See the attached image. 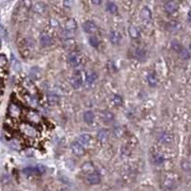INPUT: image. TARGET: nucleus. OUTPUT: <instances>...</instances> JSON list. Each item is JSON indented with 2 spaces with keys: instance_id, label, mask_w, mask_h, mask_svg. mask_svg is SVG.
<instances>
[{
  "instance_id": "nucleus-1",
  "label": "nucleus",
  "mask_w": 191,
  "mask_h": 191,
  "mask_svg": "<svg viewBox=\"0 0 191 191\" xmlns=\"http://www.w3.org/2000/svg\"><path fill=\"white\" fill-rule=\"evenodd\" d=\"M7 65H8V59L6 56L0 54V96L2 95L3 88H4V78Z\"/></svg>"
},
{
  "instance_id": "nucleus-2",
  "label": "nucleus",
  "mask_w": 191,
  "mask_h": 191,
  "mask_svg": "<svg viewBox=\"0 0 191 191\" xmlns=\"http://www.w3.org/2000/svg\"><path fill=\"white\" fill-rule=\"evenodd\" d=\"M21 107L14 101H11L8 105V112H7V115L8 117L11 118L12 120H16V118H18L21 115Z\"/></svg>"
},
{
  "instance_id": "nucleus-3",
  "label": "nucleus",
  "mask_w": 191,
  "mask_h": 191,
  "mask_svg": "<svg viewBox=\"0 0 191 191\" xmlns=\"http://www.w3.org/2000/svg\"><path fill=\"white\" fill-rule=\"evenodd\" d=\"M20 130L28 138H35L37 136V132L35 127H34L33 124L27 123V122H24V123L20 125Z\"/></svg>"
},
{
  "instance_id": "nucleus-4",
  "label": "nucleus",
  "mask_w": 191,
  "mask_h": 191,
  "mask_svg": "<svg viewBox=\"0 0 191 191\" xmlns=\"http://www.w3.org/2000/svg\"><path fill=\"white\" fill-rule=\"evenodd\" d=\"M68 62L70 63L71 66L73 67H78L81 64L82 62V56L78 52H72L68 56Z\"/></svg>"
},
{
  "instance_id": "nucleus-5",
  "label": "nucleus",
  "mask_w": 191,
  "mask_h": 191,
  "mask_svg": "<svg viewBox=\"0 0 191 191\" xmlns=\"http://www.w3.org/2000/svg\"><path fill=\"white\" fill-rule=\"evenodd\" d=\"M82 75L79 71H77L75 72L72 75V78L70 79V83H71V86L73 87L74 89H78L81 87L82 85Z\"/></svg>"
},
{
  "instance_id": "nucleus-6",
  "label": "nucleus",
  "mask_w": 191,
  "mask_h": 191,
  "mask_svg": "<svg viewBox=\"0 0 191 191\" xmlns=\"http://www.w3.org/2000/svg\"><path fill=\"white\" fill-rule=\"evenodd\" d=\"M78 142L83 147H91L94 144V139L89 134H81L78 138Z\"/></svg>"
},
{
  "instance_id": "nucleus-7",
  "label": "nucleus",
  "mask_w": 191,
  "mask_h": 191,
  "mask_svg": "<svg viewBox=\"0 0 191 191\" xmlns=\"http://www.w3.org/2000/svg\"><path fill=\"white\" fill-rule=\"evenodd\" d=\"M82 27H83V30L85 31V33L90 34V35L96 34L97 32H98V27H97V25L95 24L94 21H91V20L85 21L83 25H82Z\"/></svg>"
},
{
  "instance_id": "nucleus-8",
  "label": "nucleus",
  "mask_w": 191,
  "mask_h": 191,
  "mask_svg": "<svg viewBox=\"0 0 191 191\" xmlns=\"http://www.w3.org/2000/svg\"><path fill=\"white\" fill-rule=\"evenodd\" d=\"M71 150L75 156H78V157L83 156L84 153H85L84 147L82 146L78 142H74L71 143Z\"/></svg>"
},
{
  "instance_id": "nucleus-9",
  "label": "nucleus",
  "mask_w": 191,
  "mask_h": 191,
  "mask_svg": "<svg viewBox=\"0 0 191 191\" xmlns=\"http://www.w3.org/2000/svg\"><path fill=\"white\" fill-rule=\"evenodd\" d=\"M140 19H142L144 23H149L151 22V20H152V12H151V10L147 8V7H144V8H142L140 10Z\"/></svg>"
},
{
  "instance_id": "nucleus-10",
  "label": "nucleus",
  "mask_w": 191,
  "mask_h": 191,
  "mask_svg": "<svg viewBox=\"0 0 191 191\" xmlns=\"http://www.w3.org/2000/svg\"><path fill=\"white\" fill-rule=\"evenodd\" d=\"M111 132L109 129L107 128H101L100 130H99L98 134H97V139L99 140L100 142H106L110 138Z\"/></svg>"
},
{
  "instance_id": "nucleus-11",
  "label": "nucleus",
  "mask_w": 191,
  "mask_h": 191,
  "mask_svg": "<svg viewBox=\"0 0 191 191\" xmlns=\"http://www.w3.org/2000/svg\"><path fill=\"white\" fill-rule=\"evenodd\" d=\"M32 10L34 11L35 13H38V14H42L46 12L47 10V6L44 2H40V1H37V2H34L32 3Z\"/></svg>"
},
{
  "instance_id": "nucleus-12",
  "label": "nucleus",
  "mask_w": 191,
  "mask_h": 191,
  "mask_svg": "<svg viewBox=\"0 0 191 191\" xmlns=\"http://www.w3.org/2000/svg\"><path fill=\"white\" fill-rule=\"evenodd\" d=\"M39 43H40V45H41L42 47H44V48H47V47H50L51 45H53L54 40H53V38L50 37L49 35L42 34V35H40V37H39Z\"/></svg>"
},
{
  "instance_id": "nucleus-13",
  "label": "nucleus",
  "mask_w": 191,
  "mask_h": 191,
  "mask_svg": "<svg viewBox=\"0 0 191 191\" xmlns=\"http://www.w3.org/2000/svg\"><path fill=\"white\" fill-rule=\"evenodd\" d=\"M64 28L67 32H74L78 29V23L74 18H68L64 22Z\"/></svg>"
},
{
  "instance_id": "nucleus-14",
  "label": "nucleus",
  "mask_w": 191,
  "mask_h": 191,
  "mask_svg": "<svg viewBox=\"0 0 191 191\" xmlns=\"http://www.w3.org/2000/svg\"><path fill=\"white\" fill-rule=\"evenodd\" d=\"M87 182L90 185H99L101 182V177H100L99 173L98 172H94L92 174H90L87 176Z\"/></svg>"
},
{
  "instance_id": "nucleus-15",
  "label": "nucleus",
  "mask_w": 191,
  "mask_h": 191,
  "mask_svg": "<svg viewBox=\"0 0 191 191\" xmlns=\"http://www.w3.org/2000/svg\"><path fill=\"white\" fill-rule=\"evenodd\" d=\"M179 8V4L176 1H167L164 4V10L167 13H173Z\"/></svg>"
},
{
  "instance_id": "nucleus-16",
  "label": "nucleus",
  "mask_w": 191,
  "mask_h": 191,
  "mask_svg": "<svg viewBox=\"0 0 191 191\" xmlns=\"http://www.w3.org/2000/svg\"><path fill=\"white\" fill-rule=\"evenodd\" d=\"M27 118H28V121H29L28 123H30V124H32V123H37V122H39V121H40V120H41L40 116H39L37 113H35V111H33V110L29 111V113L27 115Z\"/></svg>"
},
{
  "instance_id": "nucleus-17",
  "label": "nucleus",
  "mask_w": 191,
  "mask_h": 191,
  "mask_svg": "<svg viewBox=\"0 0 191 191\" xmlns=\"http://www.w3.org/2000/svg\"><path fill=\"white\" fill-rule=\"evenodd\" d=\"M24 99L26 100V102L29 106L31 108H35L37 106V99H35V97L34 95H32V94H26V95L24 96Z\"/></svg>"
},
{
  "instance_id": "nucleus-18",
  "label": "nucleus",
  "mask_w": 191,
  "mask_h": 191,
  "mask_svg": "<svg viewBox=\"0 0 191 191\" xmlns=\"http://www.w3.org/2000/svg\"><path fill=\"white\" fill-rule=\"evenodd\" d=\"M109 39L113 44L117 45L121 40V35L118 33V31H112V32H110V34H109Z\"/></svg>"
},
{
  "instance_id": "nucleus-19",
  "label": "nucleus",
  "mask_w": 191,
  "mask_h": 191,
  "mask_svg": "<svg viewBox=\"0 0 191 191\" xmlns=\"http://www.w3.org/2000/svg\"><path fill=\"white\" fill-rule=\"evenodd\" d=\"M81 170L83 171L85 174L90 175V174H92V173L95 172V166H94L93 163H91V161H86V163L82 164Z\"/></svg>"
},
{
  "instance_id": "nucleus-20",
  "label": "nucleus",
  "mask_w": 191,
  "mask_h": 191,
  "mask_svg": "<svg viewBox=\"0 0 191 191\" xmlns=\"http://www.w3.org/2000/svg\"><path fill=\"white\" fill-rule=\"evenodd\" d=\"M128 33H129V35L133 38V39H138L140 38V29L135 26V25H131L130 27L128 29Z\"/></svg>"
},
{
  "instance_id": "nucleus-21",
  "label": "nucleus",
  "mask_w": 191,
  "mask_h": 191,
  "mask_svg": "<svg viewBox=\"0 0 191 191\" xmlns=\"http://www.w3.org/2000/svg\"><path fill=\"white\" fill-rule=\"evenodd\" d=\"M114 120H115V116H114V114L112 112H110V111H105V112H103V114H102V121H103L104 123L109 124Z\"/></svg>"
},
{
  "instance_id": "nucleus-22",
  "label": "nucleus",
  "mask_w": 191,
  "mask_h": 191,
  "mask_svg": "<svg viewBox=\"0 0 191 191\" xmlns=\"http://www.w3.org/2000/svg\"><path fill=\"white\" fill-rule=\"evenodd\" d=\"M133 54H134V57H136V58L139 60H143L146 56L145 50L142 48H137Z\"/></svg>"
},
{
  "instance_id": "nucleus-23",
  "label": "nucleus",
  "mask_w": 191,
  "mask_h": 191,
  "mask_svg": "<svg viewBox=\"0 0 191 191\" xmlns=\"http://www.w3.org/2000/svg\"><path fill=\"white\" fill-rule=\"evenodd\" d=\"M159 140H160V142H161L163 143H170L173 140V137L171 134H169V133L164 132L160 135V137H159Z\"/></svg>"
},
{
  "instance_id": "nucleus-24",
  "label": "nucleus",
  "mask_w": 191,
  "mask_h": 191,
  "mask_svg": "<svg viewBox=\"0 0 191 191\" xmlns=\"http://www.w3.org/2000/svg\"><path fill=\"white\" fill-rule=\"evenodd\" d=\"M95 120V115L92 112V111H86V112L83 114V121L86 122V123H92Z\"/></svg>"
},
{
  "instance_id": "nucleus-25",
  "label": "nucleus",
  "mask_w": 191,
  "mask_h": 191,
  "mask_svg": "<svg viewBox=\"0 0 191 191\" xmlns=\"http://www.w3.org/2000/svg\"><path fill=\"white\" fill-rule=\"evenodd\" d=\"M23 84H24L25 88H26L27 91L30 92L29 94H31L32 92L35 90V84L33 83V82H32V80L30 78H25L24 81H23Z\"/></svg>"
},
{
  "instance_id": "nucleus-26",
  "label": "nucleus",
  "mask_w": 191,
  "mask_h": 191,
  "mask_svg": "<svg viewBox=\"0 0 191 191\" xmlns=\"http://www.w3.org/2000/svg\"><path fill=\"white\" fill-rule=\"evenodd\" d=\"M147 82H148V84L150 86L155 87V86L158 84V78H157V75H155L154 73L148 74V75H147Z\"/></svg>"
},
{
  "instance_id": "nucleus-27",
  "label": "nucleus",
  "mask_w": 191,
  "mask_h": 191,
  "mask_svg": "<svg viewBox=\"0 0 191 191\" xmlns=\"http://www.w3.org/2000/svg\"><path fill=\"white\" fill-rule=\"evenodd\" d=\"M111 102H112L113 105L118 107V106H121L122 104H123V99H122V98L121 96L113 95L112 98H111Z\"/></svg>"
},
{
  "instance_id": "nucleus-28",
  "label": "nucleus",
  "mask_w": 191,
  "mask_h": 191,
  "mask_svg": "<svg viewBox=\"0 0 191 191\" xmlns=\"http://www.w3.org/2000/svg\"><path fill=\"white\" fill-rule=\"evenodd\" d=\"M106 11L108 13H112V14H115L118 13V6L115 4L114 2H107L106 3Z\"/></svg>"
},
{
  "instance_id": "nucleus-29",
  "label": "nucleus",
  "mask_w": 191,
  "mask_h": 191,
  "mask_svg": "<svg viewBox=\"0 0 191 191\" xmlns=\"http://www.w3.org/2000/svg\"><path fill=\"white\" fill-rule=\"evenodd\" d=\"M23 173L27 176H35V175H40L37 170V166L35 167H26L23 170Z\"/></svg>"
},
{
  "instance_id": "nucleus-30",
  "label": "nucleus",
  "mask_w": 191,
  "mask_h": 191,
  "mask_svg": "<svg viewBox=\"0 0 191 191\" xmlns=\"http://www.w3.org/2000/svg\"><path fill=\"white\" fill-rule=\"evenodd\" d=\"M97 74L95 73V72H89V73H87V75H86V82H87L88 84H93L94 82H95L97 80Z\"/></svg>"
},
{
  "instance_id": "nucleus-31",
  "label": "nucleus",
  "mask_w": 191,
  "mask_h": 191,
  "mask_svg": "<svg viewBox=\"0 0 191 191\" xmlns=\"http://www.w3.org/2000/svg\"><path fill=\"white\" fill-rule=\"evenodd\" d=\"M179 55L181 56V58L183 60H187L190 58V53L186 48H185V47H182V49L180 50V52H179Z\"/></svg>"
},
{
  "instance_id": "nucleus-32",
  "label": "nucleus",
  "mask_w": 191,
  "mask_h": 191,
  "mask_svg": "<svg viewBox=\"0 0 191 191\" xmlns=\"http://www.w3.org/2000/svg\"><path fill=\"white\" fill-rule=\"evenodd\" d=\"M153 161L156 164H161L164 161V158L161 154L156 153V154L153 155Z\"/></svg>"
},
{
  "instance_id": "nucleus-33",
  "label": "nucleus",
  "mask_w": 191,
  "mask_h": 191,
  "mask_svg": "<svg viewBox=\"0 0 191 191\" xmlns=\"http://www.w3.org/2000/svg\"><path fill=\"white\" fill-rule=\"evenodd\" d=\"M48 101L50 104L52 105H56V104L58 103L59 101V98L56 95H54V94H51V95L48 96Z\"/></svg>"
},
{
  "instance_id": "nucleus-34",
  "label": "nucleus",
  "mask_w": 191,
  "mask_h": 191,
  "mask_svg": "<svg viewBox=\"0 0 191 191\" xmlns=\"http://www.w3.org/2000/svg\"><path fill=\"white\" fill-rule=\"evenodd\" d=\"M181 166L183 168V170H185L186 172H191V161H182Z\"/></svg>"
},
{
  "instance_id": "nucleus-35",
  "label": "nucleus",
  "mask_w": 191,
  "mask_h": 191,
  "mask_svg": "<svg viewBox=\"0 0 191 191\" xmlns=\"http://www.w3.org/2000/svg\"><path fill=\"white\" fill-rule=\"evenodd\" d=\"M89 43L91 44L92 47H94V48H99V40L98 39V37H90Z\"/></svg>"
},
{
  "instance_id": "nucleus-36",
  "label": "nucleus",
  "mask_w": 191,
  "mask_h": 191,
  "mask_svg": "<svg viewBox=\"0 0 191 191\" xmlns=\"http://www.w3.org/2000/svg\"><path fill=\"white\" fill-rule=\"evenodd\" d=\"M174 185H175L174 182L171 181V180H165V181L164 182V183H163L164 189H167V190L172 189L173 187H174Z\"/></svg>"
},
{
  "instance_id": "nucleus-37",
  "label": "nucleus",
  "mask_w": 191,
  "mask_h": 191,
  "mask_svg": "<svg viewBox=\"0 0 191 191\" xmlns=\"http://www.w3.org/2000/svg\"><path fill=\"white\" fill-rule=\"evenodd\" d=\"M113 133L117 138H121V137L123 135V130H122V128L121 126H116V127L114 128Z\"/></svg>"
},
{
  "instance_id": "nucleus-38",
  "label": "nucleus",
  "mask_w": 191,
  "mask_h": 191,
  "mask_svg": "<svg viewBox=\"0 0 191 191\" xmlns=\"http://www.w3.org/2000/svg\"><path fill=\"white\" fill-rule=\"evenodd\" d=\"M64 47L67 49H73V47H75V42L73 39H67V40L64 42Z\"/></svg>"
},
{
  "instance_id": "nucleus-39",
  "label": "nucleus",
  "mask_w": 191,
  "mask_h": 191,
  "mask_svg": "<svg viewBox=\"0 0 191 191\" xmlns=\"http://www.w3.org/2000/svg\"><path fill=\"white\" fill-rule=\"evenodd\" d=\"M168 29L170 30L171 32L173 31H177L179 29V24L178 22H176V21H171V22H169L168 24Z\"/></svg>"
},
{
  "instance_id": "nucleus-40",
  "label": "nucleus",
  "mask_w": 191,
  "mask_h": 191,
  "mask_svg": "<svg viewBox=\"0 0 191 191\" xmlns=\"http://www.w3.org/2000/svg\"><path fill=\"white\" fill-rule=\"evenodd\" d=\"M171 45H172L173 50H174V51H176V52H178V53L180 52V50H181V49H182V47H183V46H182L181 44H180V43H179L178 41H173Z\"/></svg>"
},
{
  "instance_id": "nucleus-41",
  "label": "nucleus",
  "mask_w": 191,
  "mask_h": 191,
  "mask_svg": "<svg viewBox=\"0 0 191 191\" xmlns=\"http://www.w3.org/2000/svg\"><path fill=\"white\" fill-rule=\"evenodd\" d=\"M60 191H69V190H68V189H66V188H62V189H61Z\"/></svg>"
},
{
  "instance_id": "nucleus-42",
  "label": "nucleus",
  "mask_w": 191,
  "mask_h": 191,
  "mask_svg": "<svg viewBox=\"0 0 191 191\" xmlns=\"http://www.w3.org/2000/svg\"><path fill=\"white\" fill-rule=\"evenodd\" d=\"M189 49H190V50H191V42H190V43H189Z\"/></svg>"
}]
</instances>
